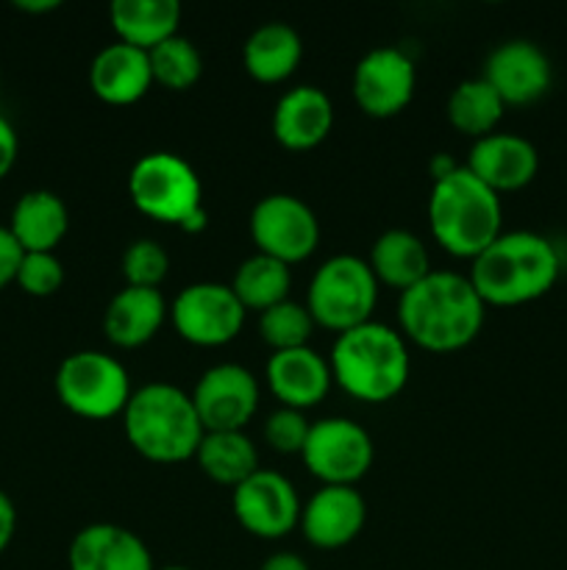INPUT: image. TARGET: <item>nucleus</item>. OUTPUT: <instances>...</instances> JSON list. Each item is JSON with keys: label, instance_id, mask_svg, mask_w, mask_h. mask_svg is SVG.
Returning <instances> with one entry per match:
<instances>
[{"label": "nucleus", "instance_id": "473e14b6", "mask_svg": "<svg viewBox=\"0 0 567 570\" xmlns=\"http://www.w3.org/2000/svg\"><path fill=\"white\" fill-rule=\"evenodd\" d=\"M17 287L33 298H48V295L59 293L64 284V265L53 254H22L20 267H17Z\"/></svg>", "mask_w": 567, "mask_h": 570}, {"label": "nucleus", "instance_id": "b1692460", "mask_svg": "<svg viewBox=\"0 0 567 570\" xmlns=\"http://www.w3.org/2000/svg\"><path fill=\"white\" fill-rule=\"evenodd\" d=\"M109 17L117 42L150 53L178 33L181 6L178 0H115Z\"/></svg>", "mask_w": 567, "mask_h": 570}, {"label": "nucleus", "instance_id": "f03ea898", "mask_svg": "<svg viewBox=\"0 0 567 570\" xmlns=\"http://www.w3.org/2000/svg\"><path fill=\"white\" fill-rule=\"evenodd\" d=\"M559 250L537 232H500L472 259L470 284L487 306H520L537 301L556 284Z\"/></svg>", "mask_w": 567, "mask_h": 570}, {"label": "nucleus", "instance_id": "423d86ee", "mask_svg": "<svg viewBox=\"0 0 567 570\" xmlns=\"http://www.w3.org/2000/svg\"><path fill=\"white\" fill-rule=\"evenodd\" d=\"M128 195L145 217L170 223L189 234L200 232L209 220L198 173L178 154L153 150L133 161L128 173Z\"/></svg>", "mask_w": 567, "mask_h": 570}, {"label": "nucleus", "instance_id": "4468645a", "mask_svg": "<svg viewBox=\"0 0 567 570\" xmlns=\"http://www.w3.org/2000/svg\"><path fill=\"white\" fill-rule=\"evenodd\" d=\"M417 72L409 56L398 48H376L354 70L356 106L367 117L387 120L400 115L415 98Z\"/></svg>", "mask_w": 567, "mask_h": 570}, {"label": "nucleus", "instance_id": "4be33fe9", "mask_svg": "<svg viewBox=\"0 0 567 570\" xmlns=\"http://www.w3.org/2000/svg\"><path fill=\"white\" fill-rule=\"evenodd\" d=\"M167 317L165 295L148 287H122L103 312V332L117 348H139L159 334Z\"/></svg>", "mask_w": 567, "mask_h": 570}, {"label": "nucleus", "instance_id": "2eb2a0df", "mask_svg": "<svg viewBox=\"0 0 567 570\" xmlns=\"http://www.w3.org/2000/svg\"><path fill=\"white\" fill-rule=\"evenodd\" d=\"M481 78L500 95L506 106H528L550 89L554 67L537 42L509 39L487 56Z\"/></svg>", "mask_w": 567, "mask_h": 570}, {"label": "nucleus", "instance_id": "5701e85b", "mask_svg": "<svg viewBox=\"0 0 567 570\" xmlns=\"http://www.w3.org/2000/svg\"><path fill=\"white\" fill-rule=\"evenodd\" d=\"M70 228L64 200L50 189H31L20 195L11 209L9 232L26 254H53Z\"/></svg>", "mask_w": 567, "mask_h": 570}, {"label": "nucleus", "instance_id": "c9c22d12", "mask_svg": "<svg viewBox=\"0 0 567 570\" xmlns=\"http://www.w3.org/2000/svg\"><path fill=\"white\" fill-rule=\"evenodd\" d=\"M17 154H20V142H17V131L3 115H0V181L11 173L14 167Z\"/></svg>", "mask_w": 567, "mask_h": 570}, {"label": "nucleus", "instance_id": "ddd939ff", "mask_svg": "<svg viewBox=\"0 0 567 570\" xmlns=\"http://www.w3.org/2000/svg\"><path fill=\"white\" fill-rule=\"evenodd\" d=\"M192 404L206 432H245L259 410V382L248 367L222 362L198 379Z\"/></svg>", "mask_w": 567, "mask_h": 570}, {"label": "nucleus", "instance_id": "a878e982", "mask_svg": "<svg viewBox=\"0 0 567 570\" xmlns=\"http://www.w3.org/2000/svg\"><path fill=\"white\" fill-rule=\"evenodd\" d=\"M304 59L300 33L287 22H265L248 37L242 48L245 70L261 83H281L298 70Z\"/></svg>", "mask_w": 567, "mask_h": 570}, {"label": "nucleus", "instance_id": "20e7f679", "mask_svg": "<svg viewBox=\"0 0 567 570\" xmlns=\"http://www.w3.org/2000/svg\"><path fill=\"white\" fill-rule=\"evenodd\" d=\"M122 429L133 451L159 465L192 460L206 434L192 395L165 382L133 390L122 410Z\"/></svg>", "mask_w": 567, "mask_h": 570}, {"label": "nucleus", "instance_id": "7ed1b4c3", "mask_svg": "<svg viewBox=\"0 0 567 570\" xmlns=\"http://www.w3.org/2000/svg\"><path fill=\"white\" fill-rule=\"evenodd\" d=\"M331 379L356 401L387 404L409 382L411 360L406 337L392 326L367 321L337 334L328 356Z\"/></svg>", "mask_w": 567, "mask_h": 570}, {"label": "nucleus", "instance_id": "f8f14e48", "mask_svg": "<svg viewBox=\"0 0 567 570\" xmlns=\"http://www.w3.org/2000/svg\"><path fill=\"white\" fill-rule=\"evenodd\" d=\"M231 507L239 527L261 540H278L292 532L304 510L295 484L284 473L267 468H259L253 476L233 488Z\"/></svg>", "mask_w": 567, "mask_h": 570}, {"label": "nucleus", "instance_id": "412c9836", "mask_svg": "<svg viewBox=\"0 0 567 570\" xmlns=\"http://www.w3.org/2000/svg\"><path fill=\"white\" fill-rule=\"evenodd\" d=\"M89 83L92 92L103 104L131 106L148 95L153 87V72H150V56L145 50L131 48L126 42L106 45L89 67Z\"/></svg>", "mask_w": 567, "mask_h": 570}, {"label": "nucleus", "instance_id": "7c9ffc66", "mask_svg": "<svg viewBox=\"0 0 567 570\" xmlns=\"http://www.w3.org/2000/svg\"><path fill=\"white\" fill-rule=\"evenodd\" d=\"M315 317L309 315L304 304L287 298L281 304L270 306L267 312L259 315V337L276 351H292V348H306L315 332Z\"/></svg>", "mask_w": 567, "mask_h": 570}, {"label": "nucleus", "instance_id": "1a4fd4ad", "mask_svg": "<svg viewBox=\"0 0 567 570\" xmlns=\"http://www.w3.org/2000/svg\"><path fill=\"white\" fill-rule=\"evenodd\" d=\"M300 456L311 476L322 484L354 488L372 468L376 445L367 429L350 417H322L311 423Z\"/></svg>", "mask_w": 567, "mask_h": 570}, {"label": "nucleus", "instance_id": "0eeeda50", "mask_svg": "<svg viewBox=\"0 0 567 570\" xmlns=\"http://www.w3.org/2000/svg\"><path fill=\"white\" fill-rule=\"evenodd\" d=\"M381 284L372 276L367 259L350 254H337L315 271L306 295V309L317 326L328 332H350L361 323L372 321Z\"/></svg>", "mask_w": 567, "mask_h": 570}, {"label": "nucleus", "instance_id": "6e6552de", "mask_svg": "<svg viewBox=\"0 0 567 570\" xmlns=\"http://www.w3.org/2000/svg\"><path fill=\"white\" fill-rule=\"evenodd\" d=\"M131 376L103 351H76L56 371V395L61 406L87 421L122 415L131 399Z\"/></svg>", "mask_w": 567, "mask_h": 570}, {"label": "nucleus", "instance_id": "4c0bfd02", "mask_svg": "<svg viewBox=\"0 0 567 570\" xmlns=\"http://www.w3.org/2000/svg\"><path fill=\"white\" fill-rule=\"evenodd\" d=\"M259 570H311V568L306 566L304 557L292 554V551H278V554L267 557Z\"/></svg>", "mask_w": 567, "mask_h": 570}, {"label": "nucleus", "instance_id": "6ab92c4d", "mask_svg": "<svg viewBox=\"0 0 567 570\" xmlns=\"http://www.w3.org/2000/svg\"><path fill=\"white\" fill-rule=\"evenodd\" d=\"M67 560L70 570H156L145 540L117 523L83 527L72 538Z\"/></svg>", "mask_w": 567, "mask_h": 570}, {"label": "nucleus", "instance_id": "e433bc0d", "mask_svg": "<svg viewBox=\"0 0 567 570\" xmlns=\"http://www.w3.org/2000/svg\"><path fill=\"white\" fill-rule=\"evenodd\" d=\"M17 532V510H14V501L0 490V554L9 549L11 538Z\"/></svg>", "mask_w": 567, "mask_h": 570}, {"label": "nucleus", "instance_id": "aec40b11", "mask_svg": "<svg viewBox=\"0 0 567 570\" xmlns=\"http://www.w3.org/2000/svg\"><path fill=\"white\" fill-rule=\"evenodd\" d=\"M334 104L320 87H295L272 109V137L287 150H311L331 134Z\"/></svg>", "mask_w": 567, "mask_h": 570}, {"label": "nucleus", "instance_id": "dca6fc26", "mask_svg": "<svg viewBox=\"0 0 567 570\" xmlns=\"http://www.w3.org/2000/svg\"><path fill=\"white\" fill-rule=\"evenodd\" d=\"M367 521V504L356 488L322 484L300 510V532L315 549L334 551L354 543Z\"/></svg>", "mask_w": 567, "mask_h": 570}, {"label": "nucleus", "instance_id": "2f4dec72", "mask_svg": "<svg viewBox=\"0 0 567 570\" xmlns=\"http://www.w3.org/2000/svg\"><path fill=\"white\" fill-rule=\"evenodd\" d=\"M170 271V254L165 245L156 239H137L122 254V276H126V287H148L159 289V284L167 278Z\"/></svg>", "mask_w": 567, "mask_h": 570}, {"label": "nucleus", "instance_id": "39448f33", "mask_svg": "<svg viewBox=\"0 0 567 570\" xmlns=\"http://www.w3.org/2000/svg\"><path fill=\"white\" fill-rule=\"evenodd\" d=\"M504 206L500 195L478 181L465 165L434 181L428 195V226L439 248L459 259H476L500 237Z\"/></svg>", "mask_w": 567, "mask_h": 570}, {"label": "nucleus", "instance_id": "72a5a7b5", "mask_svg": "<svg viewBox=\"0 0 567 570\" xmlns=\"http://www.w3.org/2000/svg\"><path fill=\"white\" fill-rule=\"evenodd\" d=\"M311 421L306 412L289 410V406H278L270 417L265 421V440L276 454H300L309 438Z\"/></svg>", "mask_w": 567, "mask_h": 570}, {"label": "nucleus", "instance_id": "f3484780", "mask_svg": "<svg viewBox=\"0 0 567 570\" xmlns=\"http://www.w3.org/2000/svg\"><path fill=\"white\" fill-rule=\"evenodd\" d=\"M465 167L493 193H515L534 181L539 170V154L534 142L520 134L493 131L472 142Z\"/></svg>", "mask_w": 567, "mask_h": 570}, {"label": "nucleus", "instance_id": "a19ab883", "mask_svg": "<svg viewBox=\"0 0 567 570\" xmlns=\"http://www.w3.org/2000/svg\"><path fill=\"white\" fill-rule=\"evenodd\" d=\"M156 570H189V568H183V566H167V568H156Z\"/></svg>", "mask_w": 567, "mask_h": 570}, {"label": "nucleus", "instance_id": "393cba45", "mask_svg": "<svg viewBox=\"0 0 567 570\" xmlns=\"http://www.w3.org/2000/svg\"><path fill=\"white\" fill-rule=\"evenodd\" d=\"M367 265H370L378 284H387V287L398 289V293H406V289H411L431 273V259H428L426 245H422L417 234L406 232V228L384 232L372 243Z\"/></svg>", "mask_w": 567, "mask_h": 570}, {"label": "nucleus", "instance_id": "9d476101", "mask_svg": "<svg viewBox=\"0 0 567 570\" xmlns=\"http://www.w3.org/2000/svg\"><path fill=\"white\" fill-rule=\"evenodd\" d=\"M250 239L256 254L272 256L292 267L317 250L320 223L306 200L287 193L265 195L250 212Z\"/></svg>", "mask_w": 567, "mask_h": 570}, {"label": "nucleus", "instance_id": "f704fd0d", "mask_svg": "<svg viewBox=\"0 0 567 570\" xmlns=\"http://www.w3.org/2000/svg\"><path fill=\"white\" fill-rule=\"evenodd\" d=\"M22 254L26 250L11 237L9 226H0V289H6L17 278V267H20Z\"/></svg>", "mask_w": 567, "mask_h": 570}, {"label": "nucleus", "instance_id": "c85d7f7f", "mask_svg": "<svg viewBox=\"0 0 567 570\" xmlns=\"http://www.w3.org/2000/svg\"><path fill=\"white\" fill-rule=\"evenodd\" d=\"M504 111L506 104L484 78H467L448 98L450 126L472 139H481L487 134H493L500 117H504Z\"/></svg>", "mask_w": 567, "mask_h": 570}, {"label": "nucleus", "instance_id": "9b49d317", "mask_svg": "<svg viewBox=\"0 0 567 570\" xmlns=\"http://www.w3.org/2000/svg\"><path fill=\"white\" fill-rule=\"evenodd\" d=\"M245 315L248 312L233 295L231 284H189L172 301V326L187 343L200 348H220L237 340Z\"/></svg>", "mask_w": 567, "mask_h": 570}, {"label": "nucleus", "instance_id": "bb28decb", "mask_svg": "<svg viewBox=\"0 0 567 570\" xmlns=\"http://www.w3.org/2000/svg\"><path fill=\"white\" fill-rule=\"evenodd\" d=\"M195 460L211 482L226 488H239L259 471V451L245 432H206Z\"/></svg>", "mask_w": 567, "mask_h": 570}, {"label": "nucleus", "instance_id": "cd10ccee", "mask_svg": "<svg viewBox=\"0 0 567 570\" xmlns=\"http://www.w3.org/2000/svg\"><path fill=\"white\" fill-rule=\"evenodd\" d=\"M289 287H292V273L289 265L272 259V256L253 254L237 267L233 273L231 289L245 306V312H267L270 306L281 304L289 298Z\"/></svg>", "mask_w": 567, "mask_h": 570}, {"label": "nucleus", "instance_id": "ea45409f", "mask_svg": "<svg viewBox=\"0 0 567 570\" xmlns=\"http://www.w3.org/2000/svg\"><path fill=\"white\" fill-rule=\"evenodd\" d=\"M17 9H22V11H53V9H59V3H56V0H42V3H17Z\"/></svg>", "mask_w": 567, "mask_h": 570}, {"label": "nucleus", "instance_id": "a211bd4d", "mask_svg": "<svg viewBox=\"0 0 567 570\" xmlns=\"http://www.w3.org/2000/svg\"><path fill=\"white\" fill-rule=\"evenodd\" d=\"M331 367L315 348L276 351L267 362V387L289 410H311L331 390Z\"/></svg>", "mask_w": 567, "mask_h": 570}, {"label": "nucleus", "instance_id": "c756f323", "mask_svg": "<svg viewBox=\"0 0 567 570\" xmlns=\"http://www.w3.org/2000/svg\"><path fill=\"white\" fill-rule=\"evenodd\" d=\"M150 72H153V83H161L172 92H183V89L195 87L203 72V59L200 50L189 42L187 37L176 33L159 48L150 50Z\"/></svg>", "mask_w": 567, "mask_h": 570}, {"label": "nucleus", "instance_id": "58836bf2", "mask_svg": "<svg viewBox=\"0 0 567 570\" xmlns=\"http://www.w3.org/2000/svg\"><path fill=\"white\" fill-rule=\"evenodd\" d=\"M459 167L461 165L450 154H434L431 165H428V173H431L434 181H439V178H448L450 173H456Z\"/></svg>", "mask_w": 567, "mask_h": 570}, {"label": "nucleus", "instance_id": "f257e3e1", "mask_svg": "<svg viewBox=\"0 0 567 570\" xmlns=\"http://www.w3.org/2000/svg\"><path fill=\"white\" fill-rule=\"evenodd\" d=\"M487 304L470 278L450 271H431L415 287L400 293L398 323L409 343L434 354H450L481 334Z\"/></svg>", "mask_w": 567, "mask_h": 570}]
</instances>
